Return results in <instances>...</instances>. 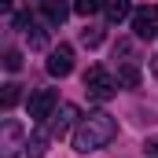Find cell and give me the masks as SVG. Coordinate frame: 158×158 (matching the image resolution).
Here are the masks:
<instances>
[{"mask_svg":"<svg viewBox=\"0 0 158 158\" xmlns=\"http://www.w3.org/2000/svg\"><path fill=\"white\" fill-rule=\"evenodd\" d=\"M48 140H52V136H48L44 129H40V132H33V140L26 143V155H30V158H44V151H48Z\"/></svg>","mask_w":158,"mask_h":158,"instance_id":"8fae6325","label":"cell"},{"mask_svg":"<svg viewBox=\"0 0 158 158\" xmlns=\"http://www.w3.org/2000/svg\"><path fill=\"white\" fill-rule=\"evenodd\" d=\"M132 33H136L140 40L158 37V4H147V7L132 11Z\"/></svg>","mask_w":158,"mask_h":158,"instance_id":"5b68a950","label":"cell"},{"mask_svg":"<svg viewBox=\"0 0 158 158\" xmlns=\"http://www.w3.org/2000/svg\"><path fill=\"white\" fill-rule=\"evenodd\" d=\"M99 40H103V30H99V26H88V30H81V44H85V48H96Z\"/></svg>","mask_w":158,"mask_h":158,"instance_id":"9a60e30c","label":"cell"},{"mask_svg":"<svg viewBox=\"0 0 158 158\" xmlns=\"http://www.w3.org/2000/svg\"><path fill=\"white\" fill-rule=\"evenodd\" d=\"M40 11H44V19H48L52 26H63L66 15H70V4H66V0H44Z\"/></svg>","mask_w":158,"mask_h":158,"instance_id":"ba28073f","label":"cell"},{"mask_svg":"<svg viewBox=\"0 0 158 158\" xmlns=\"http://www.w3.org/2000/svg\"><path fill=\"white\" fill-rule=\"evenodd\" d=\"M74 121H77V107H74V103H63V107H55V110L40 121V125H44V132H48L52 140H63V136L70 132V125H74Z\"/></svg>","mask_w":158,"mask_h":158,"instance_id":"3957f363","label":"cell"},{"mask_svg":"<svg viewBox=\"0 0 158 158\" xmlns=\"http://www.w3.org/2000/svg\"><path fill=\"white\" fill-rule=\"evenodd\" d=\"M99 7H103V0H74V11L85 15V19H88V15H96Z\"/></svg>","mask_w":158,"mask_h":158,"instance_id":"5bb4252c","label":"cell"},{"mask_svg":"<svg viewBox=\"0 0 158 158\" xmlns=\"http://www.w3.org/2000/svg\"><path fill=\"white\" fill-rule=\"evenodd\" d=\"M70 70H74V48H70V44L52 48V55H48V74H52V77H66Z\"/></svg>","mask_w":158,"mask_h":158,"instance_id":"52a82bcc","label":"cell"},{"mask_svg":"<svg viewBox=\"0 0 158 158\" xmlns=\"http://www.w3.org/2000/svg\"><path fill=\"white\" fill-rule=\"evenodd\" d=\"M26 147V132L19 121H0V158H19Z\"/></svg>","mask_w":158,"mask_h":158,"instance_id":"277c9868","label":"cell"},{"mask_svg":"<svg viewBox=\"0 0 158 158\" xmlns=\"http://www.w3.org/2000/svg\"><path fill=\"white\" fill-rule=\"evenodd\" d=\"M85 92H88V99L107 103V99L118 92V77H114L110 70H103V66H92V70L85 74Z\"/></svg>","mask_w":158,"mask_h":158,"instance_id":"7a4b0ae2","label":"cell"},{"mask_svg":"<svg viewBox=\"0 0 158 158\" xmlns=\"http://www.w3.org/2000/svg\"><path fill=\"white\" fill-rule=\"evenodd\" d=\"M151 74H155V77H158V55H155V59H151Z\"/></svg>","mask_w":158,"mask_h":158,"instance_id":"ac0fdd59","label":"cell"},{"mask_svg":"<svg viewBox=\"0 0 158 158\" xmlns=\"http://www.w3.org/2000/svg\"><path fill=\"white\" fill-rule=\"evenodd\" d=\"M55 107H59V96H55L52 88H40V92L30 96V118H33V121H44Z\"/></svg>","mask_w":158,"mask_h":158,"instance_id":"8992f818","label":"cell"},{"mask_svg":"<svg viewBox=\"0 0 158 158\" xmlns=\"http://www.w3.org/2000/svg\"><path fill=\"white\" fill-rule=\"evenodd\" d=\"M11 7H15V0H0V15H4V11H11Z\"/></svg>","mask_w":158,"mask_h":158,"instance_id":"e0dca14e","label":"cell"},{"mask_svg":"<svg viewBox=\"0 0 158 158\" xmlns=\"http://www.w3.org/2000/svg\"><path fill=\"white\" fill-rule=\"evenodd\" d=\"M103 11H107L110 22H125V19L132 15V4H129V0H103Z\"/></svg>","mask_w":158,"mask_h":158,"instance_id":"9c48e42d","label":"cell"},{"mask_svg":"<svg viewBox=\"0 0 158 158\" xmlns=\"http://www.w3.org/2000/svg\"><path fill=\"white\" fill-rule=\"evenodd\" d=\"M114 136H118V121L110 118L107 110H92V114L81 118L77 129H74V151H77V155L99 151V147H107Z\"/></svg>","mask_w":158,"mask_h":158,"instance_id":"6da1fadb","label":"cell"},{"mask_svg":"<svg viewBox=\"0 0 158 158\" xmlns=\"http://www.w3.org/2000/svg\"><path fill=\"white\" fill-rule=\"evenodd\" d=\"M0 63H4V70H11V74H15V70H22V52H15V48H7Z\"/></svg>","mask_w":158,"mask_h":158,"instance_id":"4fadbf2b","label":"cell"},{"mask_svg":"<svg viewBox=\"0 0 158 158\" xmlns=\"http://www.w3.org/2000/svg\"><path fill=\"white\" fill-rule=\"evenodd\" d=\"M143 151H147L151 158H158V140H147V147H143Z\"/></svg>","mask_w":158,"mask_h":158,"instance_id":"2e32d148","label":"cell"},{"mask_svg":"<svg viewBox=\"0 0 158 158\" xmlns=\"http://www.w3.org/2000/svg\"><path fill=\"white\" fill-rule=\"evenodd\" d=\"M22 99V85H15V81H7V85H0V107L7 110V107H15Z\"/></svg>","mask_w":158,"mask_h":158,"instance_id":"30bf717a","label":"cell"},{"mask_svg":"<svg viewBox=\"0 0 158 158\" xmlns=\"http://www.w3.org/2000/svg\"><path fill=\"white\" fill-rule=\"evenodd\" d=\"M118 85L136 88V85H140V70H136V66H121V70H118Z\"/></svg>","mask_w":158,"mask_h":158,"instance_id":"7c38bea8","label":"cell"}]
</instances>
